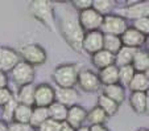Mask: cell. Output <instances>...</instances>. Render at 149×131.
<instances>
[{"instance_id":"cell-37","label":"cell","mask_w":149,"mask_h":131,"mask_svg":"<svg viewBox=\"0 0 149 131\" xmlns=\"http://www.w3.org/2000/svg\"><path fill=\"white\" fill-rule=\"evenodd\" d=\"M8 131H32V128L29 127V125L11 122V123H8Z\"/></svg>"},{"instance_id":"cell-43","label":"cell","mask_w":149,"mask_h":131,"mask_svg":"<svg viewBox=\"0 0 149 131\" xmlns=\"http://www.w3.org/2000/svg\"><path fill=\"white\" fill-rule=\"evenodd\" d=\"M137 131H149V130H148V127H141V128H139Z\"/></svg>"},{"instance_id":"cell-22","label":"cell","mask_w":149,"mask_h":131,"mask_svg":"<svg viewBox=\"0 0 149 131\" xmlns=\"http://www.w3.org/2000/svg\"><path fill=\"white\" fill-rule=\"evenodd\" d=\"M131 91H141L146 93L149 89V76L148 73H135L131 82L128 83Z\"/></svg>"},{"instance_id":"cell-29","label":"cell","mask_w":149,"mask_h":131,"mask_svg":"<svg viewBox=\"0 0 149 131\" xmlns=\"http://www.w3.org/2000/svg\"><path fill=\"white\" fill-rule=\"evenodd\" d=\"M86 120L91 125H106V122L108 120V117L106 115L103 110L98 106H94L91 110L87 111V117H86Z\"/></svg>"},{"instance_id":"cell-33","label":"cell","mask_w":149,"mask_h":131,"mask_svg":"<svg viewBox=\"0 0 149 131\" xmlns=\"http://www.w3.org/2000/svg\"><path fill=\"white\" fill-rule=\"evenodd\" d=\"M132 28H135L137 32L143 33L144 36L148 37L149 34V19L148 17H141V19H136L132 21Z\"/></svg>"},{"instance_id":"cell-28","label":"cell","mask_w":149,"mask_h":131,"mask_svg":"<svg viewBox=\"0 0 149 131\" xmlns=\"http://www.w3.org/2000/svg\"><path fill=\"white\" fill-rule=\"evenodd\" d=\"M123 44H121L120 36H113V34H103V49L110 52L115 56L119 50L121 49Z\"/></svg>"},{"instance_id":"cell-4","label":"cell","mask_w":149,"mask_h":131,"mask_svg":"<svg viewBox=\"0 0 149 131\" xmlns=\"http://www.w3.org/2000/svg\"><path fill=\"white\" fill-rule=\"evenodd\" d=\"M19 54L21 57V61L29 64L31 66H41L48 60V53L45 48L40 44H26L21 46L19 50Z\"/></svg>"},{"instance_id":"cell-9","label":"cell","mask_w":149,"mask_h":131,"mask_svg":"<svg viewBox=\"0 0 149 131\" xmlns=\"http://www.w3.org/2000/svg\"><path fill=\"white\" fill-rule=\"evenodd\" d=\"M77 85L81 88V90L86 91V93H95L102 89L98 74L91 69H79L78 77H77Z\"/></svg>"},{"instance_id":"cell-15","label":"cell","mask_w":149,"mask_h":131,"mask_svg":"<svg viewBox=\"0 0 149 131\" xmlns=\"http://www.w3.org/2000/svg\"><path fill=\"white\" fill-rule=\"evenodd\" d=\"M86 117H87V110L81 105H74L71 107H68V115L65 122L71 127L78 128L79 126L84 125Z\"/></svg>"},{"instance_id":"cell-36","label":"cell","mask_w":149,"mask_h":131,"mask_svg":"<svg viewBox=\"0 0 149 131\" xmlns=\"http://www.w3.org/2000/svg\"><path fill=\"white\" fill-rule=\"evenodd\" d=\"M13 97H15L13 91H12L8 86H7V88L0 89V106L3 107V106L6 105V103H8Z\"/></svg>"},{"instance_id":"cell-10","label":"cell","mask_w":149,"mask_h":131,"mask_svg":"<svg viewBox=\"0 0 149 131\" xmlns=\"http://www.w3.org/2000/svg\"><path fill=\"white\" fill-rule=\"evenodd\" d=\"M56 102V89L50 83L42 82L34 86V106L46 107Z\"/></svg>"},{"instance_id":"cell-26","label":"cell","mask_w":149,"mask_h":131,"mask_svg":"<svg viewBox=\"0 0 149 131\" xmlns=\"http://www.w3.org/2000/svg\"><path fill=\"white\" fill-rule=\"evenodd\" d=\"M48 115L50 119L63 123L66 120V115H68V107L58 102H53L48 107Z\"/></svg>"},{"instance_id":"cell-18","label":"cell","mask_w":149,"mask_h":131,"mask_svg":"<svg viewBox=\"0 0 149 131\" xmlns=\"http://www.w3.org/2000/svg\"><path fill=\"white\" fill-rule=\"evenodd\" d=\"M91 64L98 70H100V69L107 68L110 65H115V56L112 53H110V52L102 49V50L91 54Z\"/></svg>"},{"instance_id":"cell-42","label":"cell","mask_w":149,"mask_h":131,"mask_svg":"<svg viewBox=\"0 0 149 131\" xmlns=\"http://www.w3.org/2000/svg\"><path fill=\"white\" fill-rule=\"evenodd\" d=\"M75 131H90V128H88L87 125H82L78 128H75Z\"/></svg>"},{"instance_id":"cell-17","label":"cell","mask_w":149,"mask_h":131,"mask_svg":"<svg viewBox=\"0 0 149 131\" xmlns=\"http://www.w3.org/2000/svg\"><path fill=\"white\" fill-rule=\"evenodd\" d=\"M106 97H108L110 99H112L115 103H118L119 106L125 101V88L121 86L120 83H112V85L103 86V93Z\"/></svg>"},{"instance_id":"cell-5","label":"cell","mask_w":149,"mask_h":131,"mask_svg":"<svg viewBox=\"0 0 149 131\" xmlns=\"http://www.w3.org/2000/svg\"><path fill=\"white\" fill-rule=\"evenodd\" d=\"M113 13L121 16L123 19H130V20H136L141 17H148L149 15V3L148 1H124L123 8H118L113 11Z\"/></svg>"},{"instance_id":"cell-13","label":"cell","mask_w":149,"mask_h":131,"mask_svg":"<svg viewBox=\"0 0 149 131\" xmlns=\"http://www.w3.org/2000/svg\"><path fill=\"white\" fill-rule=\"evenodd\" d=\"M120 40L123 46H128V48H135L140 49L141 46H144L148 41V37L144 36L143 33L137 32L135 28L128 25V28L124 31V33L120 36Z\"/></svg>"},{"instance_id":"cell-32","label":"cell","mask_w":149,"mask_h":131,"mask_svg":"<svg viewBox=\"0 0 149 131\" xmlns=\"http://www.w3.org/2000/svg\"><path fill=\"white\" fill-rule=\"evenodd\" d=\"M17 105H19V103H17L16 98L13 97L8 103H6V105L3 106V113H1V117H3V118H1V119H3L4 122H7V123H11L12 122L15 109H16Z\"/></svg>"},{"instance_id":"cell-11","label":"cell","mask_w":149,"mask_h":131,"mask_svg":"<svg viewBox=\"0 0 149 131\" xmlns=\"http://www.w3.org/2000/svg\"><path fill=\"white\" fill-rule=\"evenodd\" d=\"M21 61L19 52L9 46H0V70L8 74Z\"/></svg>"},{"instance_id":"cell-25","label":"cell","mask_w":149,"mask_h":131,"mask_svg":"<svg viewBox=\"0 0 149 131\" xmlns=\"http://www.w3.org/2000/svg\"><path fill=\"white\" fill-rule=\"evenodd\" d=\"M136 50L135 48H128V46H121V49L115 54V65L118 68L120 66H125V65H131L133 60Z\"/></svg>"},{"instance_id":"cell-2","label":"cell","mask_w":149,"mask_h":131,"mask_svg":"<svg viewBox=\"0 0 149 131\" xmlns=\"http://www.w3.org/2000/svg\"><path fill=\"white\" fill-rule=\"evenodd\" d=\"M29 12L31 15L46 27L50 32H57V20H56V11H54L53 3L48 0H33L29 4Z\"/></svg>"},{"instance_id":"cell-8","label":"cell","mask_w":149,"mask_h":131,"mask_svg":"<svg viewBox=\"0 0 149 131\" xmlns=\"http://www.w3.org/2000/svg\"><path fill=\"white\" fill-rule=\"evenodd\" d=\"M78 23L81 28L86 32L91 31H100L102 23H103V16L99 15L94 8H88L84 11L78 12Z\"/></svg>"},{"instance_id":"cell-30","label":"cell","mask_w":149,"mask_h":131,"mask_svg":"<svg viewBox=\"0 0 149 131\" xmlns=\"http://www.w3.org/2000/svg\"><path fill=\"white\" fill-rule=\"evenodd\" d=\"M115 6L116 3L113 0H93V8L103 17L113 13Z\"/></svg>"},{"instance_id":"cell-6","label":"cell","mask_w":149,"mask_h":131,"mask_svg":"<svg viewBox=\"0 0 149 131\" xmlns=\"http://www.w3.org/2000/svg\"><path fill=\"white\" fill-rule=\"evenodd\" d=\"M9 74H11V80L16 83L17 88H20V86H25V85L33 83L34 77H36V70L29 64L24 62V61H20L9 71Z\"/></svg>"},{"instance_id":"cell-40","label":"cell","mask_w":149,"mask_h":131,"mask_svg":"<svg viewBox=\"0 0 149 131\" xmlns=\"http://www.w3.org/2000/svg\"><path fill=\"white\" fill-rule=\"evenodd\" d=\"M59 131H75V128L71 127V126H70V125H68L66 122H63V123H62L61 130H59Z\"/></svg>"},{"instance_id":"cell-41","label":"cell","mask_w":149,"mask_h":131,"mask_svg":"<svg viewBox=\"0 0 149 131\" xmlns=\"http://www.w3.org/2000/svg\"><path fill=\"white\" fill-rule=\"evenodd\" d=\"M0 131H8V123L0 119Z\"/></svg>"},{"instance_id":"cell-34","label":"cell","mask_w":149,"mask_h":131,"mask_svg":"<svg viewBox=\"0 0 149 131\" xmlns=\"http://www.w3.org/2000/svg\"><path fill=\"white\" fill-rule=\"evenodd\" d=\"M61 126H62L61 122H57V120L48 118L45 122L37 128V131H59L61 130Z\"/></svg>"},{"instance_id":"cell-27","label":"cell","mask_w":149,"mask_h":131,"mask_svg":"<svg viewBox=\"0 0 149 131\" xmlns=\"http://www.w3.org/2000/svg\"><path fill=\"white\" fill-rule=\"evenodd\" d=\"M32 106H26V105H17L13 113V118H12V122L16 123H23V125H28L29 119H31L32 115Z\"/></svg>"},{"instance_id":"cell-20","label":"cell","mask_w":149,"mask_h":131,"mask_svg":"<svg viewBox=\"0 0 149 131\" xmlns=\"http://www.w3.org/2000/svg\"><path fill=\"white\" fill-rule=\"evenodd\" d=\"M131 66L133 68L135 73H148L149 71V53L148 50L137 49L133 56Z\"/></svg>"},{"instance_id":"cell-7","label":"cell","mask_w":149,"mask_h":131,"mask_svg":"<svg viewBox=\"0 0 149 131\" xmlns=\"http://www.w3.org/2000/svg\"><path fill=\"white\" fill-rule=\"evenodd\" d=\"M128 28V23L125 19L116 13H111L103 17V23L100 27V32L103 34H113V36H121L124 31Z\"/></svg>"},{"instance_id":"cell-3","label":"cell","mask_w":149,"mask_h":131,"mask_svg":"<svg viewBox=\"0 0 149 131\" xmlns=\"http://www.w3.org/2000/svg\"><path fill=\"white\" fill-rule=\"evenodd\" d=\"M79 68L77 64H61L53 70L52 78L58 89L75 88Z\"/></svg>"},{"instance_id":"cell-14","label":"cell","mask_w":149,"mask_h":131,"mask_svg":"<svg viewBox=\"0 0 149 131\" xmlns=\"http://www.w3.org/2000/svg\"><path fill=\"white\" fill-rule=\"evenodd\" d=\"M81 99V94L75 88H66V89H57L56 90V102L71 107L74 105H78Z\"/></svg>"},{"instance_id":"cell-12","label":"cell","mask_w":149,"mask_h":131,"mask_svg":"<svg viewBox=\"0 0 149 131\" xmlns=\"http://www.w3.org/2000/svg\"><path fill=\"white\" fill-rule=\"evenodd\" d=\"M102 49H103V33L100 31L86 32L82 41V50L91 56Z\"/></svg>"},{"instance_id":"cell-1","label":"cell","mask_w":149,"mask_h":131,"mask_svg":"<svg viewBox=\"0 0 149 131\" xmlns=\"http://www.w3.org/2000/svg\"><path fill=\"white\" fill-rule=\"evenodd\" d=\"M59 28H61V33L66 40V43L75 52L82 53L83 52L82 50V41L84 37V31L79 25L78 19L66 13L59 20Z\"/></svg>"},{"instance_id":"cell-21","label":"cell","mask_w":149,"mask_h":131,"mask_svg":"<svg viewBox=\"0 0 149 131\" xmlns=\"http://www.w3.org/2000/svg\"><path fill=\"white\" fill-rule=\"evenodd\" d=\"M34 83L25 86H20L17 88L16 93V101L20 105H26V106H34Z\"/></svg>"},{"instance_id":"cell-24","label":"cell","mask_w":149,"mask_h":131,"mask_svg":"<svg viewBox=\"0 0 149 131\" xmlns=\"http://www.w3.org/2000/svg\"><path fill=\"white\" fill-rule=\"evenodd\" d=\"M96 106L100 107L102 110L106 113V115H107L108 118L118 114L119 107H120L118 103H115L112 99H110V98L106 97L104 94H99L98 99H96Z\"/></svg>"},{"instance_id":"cell-19","label":"cell","mask_w":149,"mask_h":131,"mask_svg":"<svg viewBox=\"0 0 149 131\" xmlns=\"http://www.w3.org/2000/svg\"><path fill=\"white\" fill-rule=\"evenodd\" d=\"M96 74H98V78L100 81L102 88L119 82V68L116 65H110L107 68L100 69Z\"/></svg>"},{"instance_id":"cell-35","label":"cell","mask_w":149,"mask_h":131,"mask_svg":"<svg viewBox=\"0 0 149 131\" xmlns=\"http://www.w3.org/2000/svg\"><path fill=\"white\" fill-rule=\"evenodd\" d=\"M70 4L73 6V8L77 9L78 12L88 9V8H93V0H73Z\"/></svg>"},{"instance_id":"cell-38","label":"cell","mask_w":149,"mask_h":131,"mask_svg":"<svg viewBox=\"0 0 149 131\" xmlns=\"http://www.w3.org/2000/svg\"><path fill=\"white\" fill-rule=\"evenodd\" d=\"M8 80H9L8 74L0 70V89L7 88V86H8Z\"/></svg>"},{"instance_id":"cell-16","label":"cell","mask_w":149,"mask_h":131,"mask_svg":"<svg viewBox=\"0 0 149 131\" xmlns=\"http://www.w3.org/2000/svg\"><path fill=\"white\" fill-rule=\"evenodd\" d=\"M148 91L141 93V91H132L130 95V106L136 114H146L148 113Z\"/></svg>"},{"instance_id":"cell-31","label":"cell","mask_w":149,"mask_h":131,"mask_svg":"<svg viewBox=\"0 0 149 131\" xmlns=\"http://www.w3.org/2000/svg\"><path fill=\"white\" fill-rule=\"evenodd\" d=\"M135 76V70L131 65H125V66H120L119 68V83L121 86H128V83L131 82L132 77Z\"/></svg>"},{"instance_id":"cell-23","label":"cell","mask_w":149,"mask_h":131,"mask_svg":"<svg viewBox=\"0 0 149 131\" xmlns=\"http://www.w3.org/2000/svg\"><path fill=\"white\" fill-rule=\"evenodd\" d=\"M48 118H49L48 109L33 106V109H32V115H31V119H29L28 125H29V127H31L32 130H37V128L45 122Z\"/></svg>"},{"instance_id":"cell-39","label":"cell","mask_w":149,"mask_h":131,"mask_svg":"<svg viewBox=\"0 0 149 131\" xmlns=\"http://www.w3.org/2000/svg\"><path fill=\"white\" fill-rule=\"evenodd\" d=\"M90 131H110V128L106 125H91L88 126Z\"/></svg>"}]
</instances>
